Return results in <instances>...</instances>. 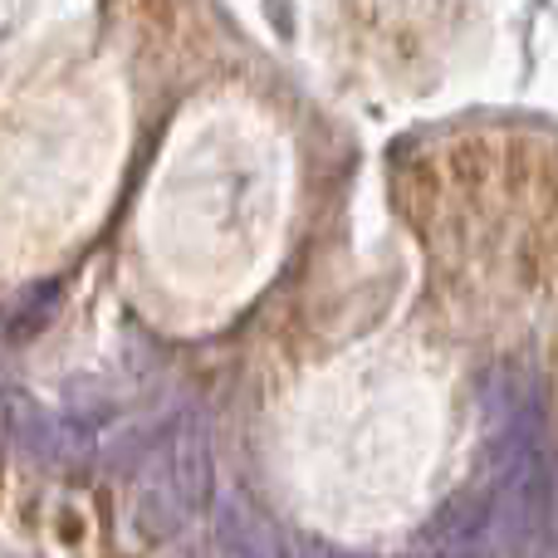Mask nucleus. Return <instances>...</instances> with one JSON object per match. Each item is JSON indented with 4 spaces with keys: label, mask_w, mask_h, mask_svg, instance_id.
<instances>
[{
    "label": "nucleus",
    "mask_w": 558,
    "mask_h": 558,
    "mask_svg": "<svg viewBox=\"0 0 558 558\" xmlns=\"http://www.w3.org/2000/svg\"><path fill=\"white\" fill-rule=\"evenodd\" d=\"M216 539H221V558H289L284 544H279V530L245 495H226L221 500Z\"/></svg>",
    "instance_id": "nucleus-1"
},
{
    "label": "nucleus",
    "mask_w": 558,
    "mask_h": 558,
    "mask_svg": "<svg viewBox=\"0 0 558 558\" xmlns=\"http://www.w3.org/2000/svg\"><path fill=\"white\" fill-rule=\"evenodd\" d=\"M289 558H363V554H343V549H333V544H318V539H304Z\"/></svg>",
    "instance_id": "nucleus-2"
}]
</instances>
